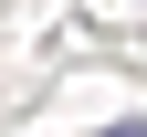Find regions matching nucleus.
I'll return each instance as SVG.
<instances>
[{"instance_id":"obj_1","label":"nucleus","mask_w":147,"mask_h":137,"mask_svg":"<svg viewBox=\"0 0 147 137\" xmlns=\"http://www.w3.org/2000/svg\"><path fill=\"white\" fill-rule=\"evenodd\" d=\"M105 137H147V127H105Z\"/></svg>"}]
</instances>
